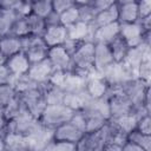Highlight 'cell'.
Masks as SVG:
<instances>
[{
    "instance_id": "obj_34",
    "label": "cell",
    "mask_w": 151,
    "mask_h": 151,
    "mask_svg": "<svg viewBox=\"0 0 151 151\" xmlns=\"http://www.w3.org/2000/svg\"><path fill=\"white\" fill-rule=\"evenodd\" d=\"M127 140L139 145L144 151H151V134H145L137 129L127 133Z\"/></svg>"
},
{
    "instance_id": "obj_21",
    "label": "cell",
    "mask_w": 151,
    "mask_h": 151,
    "mask_svg": "<svg viewBox=\"0 0 151 151\" xmlns=\"http://www.w3.org/2000/svg\"><path fill=\"white\" fill-rule=\"evenodd\" d=\"M4 140H5L6 150H14V151L31 150L29 139L25 134H21V133H18V132H9V131H7Z\"/></svg>"
},
{
    "instance_id": "obj_51",
    "label": "cell",
    "mask_w": 151,
    "mask_h": 151,
    "mask_svg": "<svg viewBox=\"0 0 151 151\" xmlns=\"http://www.w3.org/2000/svg\"><path fill=\"white\" fill-rule=\"evenodd\" d=\"M123 151H144L139 145L134 144L133 142H130V140H126V143L123 145Z\"/></svg>"
},
{
    "instance_id": "obj_56",
    "label": "cell",
    "mask_w": 151,
    "mask_h": 151,
    "mask_svg": "<svg viewBox=\"0 0 151 151\" xmlns=\"http://www.w3.org/2000/svg\"><path fill=\"white\" fill-rule=\"evenodd\" d=\"M32 1H33V0H32Z\"/></svg>"
},
{
    "instance_id": "obj_44",
    "label": "cell",
    "mask_w": 151,
    "mask_h": 151,
    "mask_svg": "<svg viewBox=\"0 0 151 151\" xmlns=\"http://www.w3.org/2000/svg\"><path fill=\"white\" fill-rule=\"evenodd\" d=\"M74 5H76L74 0H52L53 11L58 14H60L61 12H64L65 9H67Z\"/></svg>"
},
{
    "instance_id": "obj_7",
    "label": "cell",
    "mask_w": 151,
    "mask_h": 151,
    "mask_svg": "<svg viewBox=\"0 0 151 151\" xmlns=\"http://www.w3.org/2000/svg\"><path fill=\"white\" fill-rule=\"evenodd\" d=\"M21 103L24 104L25 109L35 118H40L42 111L45 110L47 103L45 100V97L41 92V90L38 87L31 88L28 91H25L22 93L18 94Z\"/></svg>"
},
{
    "instance_id": "obj_31",
    "label": "cell",
    "mask_w": 151,
    "mask_h": 151,
    "mask_svg": "<svg viewBox=\"0 0 151 151\" xmlns=\"http://www.w3.org/2000/svg\"><path fill=\"white\" fill-rule=\"evenodd\" d=\"M11 84H12V86L14 87V90L17 91L18 94L39 86L35 81H33V80L27 76V73H26V74H20V76H13V78H12V80H11Z\"/></svg>"
},
{
    "instance_id": "obj_49",
    "label": "cell",
    "mask_w": 151,
    "mask_h": 151,
    "mask_svg": "<svg viewBox=\"0 0 151 151\" xmlns=\"http://www.w3.org/2000/svg\"><path fill=\"white\" fill-rule=\"evenodd\" d=\"M7 126H8V120L4 116V113L0 110V137H5L7 133Z\"/></svg>"
},
{
    "instance_id": "obj_14",
    "label": "cell",
    "mask_w": 151,
    "mask_h": 151,
    "mask_svg": "<svg viewBox=\"0 0 151 151\" xmlns=\"http://www.w3.org/2000/svg\"><path fill=\"white\" fill-rule=\"evenodd\" d=\"M109 88V83L106 79L98 72H92L86 78L85 90L91 98H101L106 96Z\"/></svg>"
},
{
    "instance_id": "obj_20",
    "label": "cell",
    "mask_w": 151,
    "mask_h": 151,
    "mask_svg": "<svg viewBox=\"0 0 151 151\" xmlns=\"http://www.w3.org/2000/svg\"><path fill=\"white\" fill-rule=\"evenodd\" d=\"M90 98L91 97L88 96L86 90H81L77 92H65L63 104H65L67 107H70L73 111H81Z\"/></svg>"
},
{
    "instance_id": "obj_22",
    "label": "cell",
    "mask_w": 151,
    "mask_h": 151,
    "mask_svg": "<svg viewBox=\"0 0 151 151\" xmlns=\"http://www.w3.org/2000/svg\"><path fill=\"white\" fill-rule=\"evenodd\" d=\"M39 88L41 90L47 104H63L65 91L63 88H60L59 86L52 84L48 80L44 84H40Z\"/></svg>"
},
{
    "instance_id": "obj_17",
    "label": "cell",
    "mask_w": 151,
    "mask_h": 151,
    "mask_svg": "<svg viewBox=\"0 0 151 151\" xmlns=\"http://www.w3.org/2000/svg\"><path fill=\"white\" fill-rule=\"evenodd\" d=\"M42 39L48 47L63 45L67 39V28L61 24L46 26Z\"/></svg>"
},
{
    "instance_id": "obj_28",
    "label": "cell",
    "mask_w": 151,
    "mask_h": 151,
    "mask_svg": "<svg viewBox=\"0 0 151 151\" xmlns=\"http://www.w3.org/2000/svg\"><path fill=\"white\" fill-rule=\"evenodd\" d=\"M110 50H111V53H112V57H113V60L116 63H120L124 60V58L126 57L130 47L129 45L125 42V40L120 37V35H117L110 44Z\"/></svg>"
},
{
    "instance_id": "obj_37",
    "label": "cell",
    "mask_w": 151,
    "mask_h": 151,
    "mask_svg": "<svg viewBox=\"0 0 151 151\" xmlns=\"http://www.w3.org/2000/svg\"><path fill=\"white\" fill-rule=\"evenodd\" d=\"M45 150H52V151H74L77 150V144L66 142V140H57L52 139L45 147Z\"/></svg>"
},
{
    "instance_id": "obj_1",
    "label": "cell",
    "mask_w": 151,
    "mask_h": 151,
    "mask_svg": "<svg viewBox=\"0 0 151 151\" xmlns=\"http://www.w3.org/2000/svg\"><path fill=\"white\" fill-rule=\"evenodd\" d=\"M72 70L74 73L87 78L94 72V42L83 41L78 48L72 53Z\"/></svg>"
},
{
    "instance_id": "obj_9",
    "label": "cell",
    "mask_w": 151,
    "mask_h": 151,
    "mask_svg": "<svg viewBox=\"0 0 151 151\" xmlns=\"http://www.w3.org/2000/svg\"><path fill=\"white\" fill-rule=\"evenodd\" d=\"M47 58L51 61L54 70H58V71H71L72 70L71 54L63 45L48 47Z\"/></svg>"
},
{
    "instance_id": "obj_57",
    "label": "cell",
    "mask_w": 151,
    "mask_h": 151,
    "mask_svg": "<svg viewBox=\"0 0 151 151\" xmlns=\"http://www.w3.org/2000/svg\"><path fill=\"white\" fill-rule=\"evenodd\" d=\"M0 38H1V37H0Z\"/></svg>"
},
{
    "instance_id": "obj_26",
    "label": "cell",
    "mask_w": 151,
    "mask_h": 151,
    "mask_svg": "<svg viewBox=\"0 0 151 151\" xmlns=\"http://www.w3.org/2000/svg\"><path fill=\"white\" fill-rule=\"evenodd\" d=\"M0 50L6 58L21 51V38L7 34L0 38Z\"/></svg>"
},
{
    "instance_id": "obj_45",
    "label": "cell",
    "mask_w": 151,
    "mask_h": 151,
    "mask_svg": "<svg viewBox=\"0 0 151 151\" xmlns=\"http://www.w3.org/2000/svg\"><path fill=\"white\" fill-rule=\"evenodd\" d=\"M137 6L139 19L151 15V0H137Z\"/></svg>"
},
{
    "instance_id": "obj_4",
    "label": "cell",
    "mask_w": 151,
    "mask_h": 151,
    "mask_svg": "<svg viewBox=\"0 0 151 151\" xmlns=\"http://www.w3.org/2000/svg\"><path fill=\"white\" fill-rule=\"evenodd\" d=\"M110 137V125L107 123L97 131L85 133L77 143V150L79 151H101L104 150Z\"/></svg>"
},
{
    "instance_id": "obj_42",
    "label": "cell",
    "mask_w": 151,
    "mask_h": 151,
    "mask_svg": "<svg viewBox=\"0 0 151 151\" xmlns=\"http://www.w3.org/2000/svg\"><path fill=\"white\" fill-rule=\"evenodd\" d=\"M18 18H26L32 13V1L31 0H22L15 8H14Z\"/></svg>"
},
{
    "instance_id": "obj_24",
    "label": "cell",
    "mask_w": 151,
    "mask_h": 151,
    "mask_svg": "<svg viewBox=\"0 0 151 151\" xmlns=\"http://www.w3.org/2000/svg\"><path fill=\"white\" fill-rule=\"evenodd\" d=\"M138 6L137 1L126 2V4H118V22H134L138 21Z\"/></svg>"
},
{
    "instance_id": "obj_54",
    "label": "cell",
    "mask_w": 151,
    "mask_h": 151,
    "mask_svg": "<svg viewBox=\"0 0 151 151\" xmlns=\"http://www.w3.org/2000/svg\"><path fill=\"white\" fill-rule=\"evenodd\" d=\"M5 137H0V151L1 150H6V146H5V140H4Z\"/></svg>"
},
{
    "instance_id": "obj_8",
    "label": "cell",
    "mask_w": 151,
    "mask_h": 151,
    "mask_svg": "<svg viewBox=\"0 0 151 151\" xmlns=\"http://www.w3.org/2000/svg\"><path fill=\"white\" fill-rule=\"evenodd\" d=\"M145 32L139 21L119 24V35L125 40L129 47H136L140 45L144 40Z\"/></svg>"
},
{
    "instance_id": "obj_55",
    "label": "cell",
    "mask_w": 151,
    "mask_h": 151,
    "mask_svg": "<svg viewBox=\"0 0 151 151\" xmlns=\"http://www.w3.org/2000/svg\"><path fill=\"white\" fill-rule=\"evenodd\" d=\"M117 4H126V2H132V1H137V0H116Z\"/></svg>"
},
{
    "instance_id": "obj_25",
    "label": "cell",
    "mask_w": 151,
    "mask_h": 151,
    "mask_svg": "<svg viewBox=\"0 0 151 151\" xmlns=\"http://www.w3.org/2000/svg\"><path fill=\"white\" fill-rule=\"evenodd\" d=\"M116 21H118V4L117 2L113 4L112 6H110L109 8L98 12L91 25L93 26V28H96L99 26L116 22Z\"/></svg>"
},
{
    "instance_id": "obj_29",
    "label": "cell",
    "mask_w": 151,
    "mask_h": 151,
    "mask_svg": "<svg viewBox=\"0 0 151 151\" xmlns=\"http://www.w3.org/2000/svg\"><path fill=\"white\" fill-rule=\"evenodd\" d=\"M17 19H18V15L14 9L0 8V37L7 35L11 33V29Z\"/></svg>"
},
{
    "instance_id": "obj_47",
    "label": "cell",
    "mask_w": 151,
    "mask_h": 151,
    "mask_svg": "<svg viewBox=\"0 0 151 151\" xmlns=\"http://www.w3.org/2000/svg\"><path fill=\"white\" fill-rule=\"evenodd\" d=\"M13 78V74L6 66V64L0 65V85L2 84H11V80Z\"/></svg>"
},
{
    "instance_id": "obj_19",
    "label": "cell",
    "mask_w": 151,
    "mask_h": 151,
    "mask_svg": "<svg viewBox=\"0 0 151 151\" xmlns=\"http://www.w3.org/2000/svg\"><path fill=\"white\" fill-rule=\"evenodd\" d=\"M67 28V38L78 40V41H92L93 26L83 21H77Z\"/></svg>"
},
{
    "instance_id": "obj_32",
    "label": "cell",
    "mask_w": 151,
    "mask_h": 151,
    "mask_svg": "<svg viewBox=\"0 0 151 151\" xmlns=\"http://www.w3.org/2000/svg\"><path fill=\"white\" fill-rule=\"evenodd\" d=\"M84 114H85V133L97 131L98 129L104 126L109 120V119L104 118L103 116L91 113V112H84Z\"/></svg>"
},
{
    "instance_id": "obj_3",
    "label": "cell",
    "mask_w": 151,
    "mask_h": 151,
    "mask_svg": "<svg viewBox=\"0 0 151 151\" xmlns=\"http://www.w3.org/2000/svg\"><path fill=\"white\" fill-rule=\"evenodd\" d=\"M73 112L65 104H47L39 120L44 126L54 130L57 126L70 120Z\"/></svg>"
},
{
    "instance_id": "obj_30",
    "label": "cell",
    "mask_w": 151,
    "mask_h": 151,
    "mask_svg": "<svg viewBox=\"0 0 151 151\" xmlns=\"http://www.w3.org/2000/svg\"><path fill=\"white\" fill-rule=\"evenodd\" d=\"M26 21H27L28 32L31 35L42 37V34L46 29V21L44 18H40V17L31 13L28 17H26Z\"/></svg>"
},
{
    "instance_id": "obj_53",
    "label": "cell",
    "mask_w": 151,
    "mask_h": 151,
    "mask_svg": "<svg viewBox=\"0 0 151 151\" xmlns=\"http://www.w3.org/2000/svg\"><path fill=\"white\" fill-rule=\"evenodd\" d=\"M6 57H5V54L1 52V50H0V65H4L5 63H6Z\"/></svg>"
},
{
    "instance_id": "obj_40",
    "label": "cell",
    "mask_w": 151,
    "mask_h": 151,
    "mask_svg": "<svg viewBox=\"0 0 151 151\" xmlns=\"http://www.w3.org/2000/svg\"><path fill=\"white\" fill-rule=\"evenodd\" d=\"M78 9H79V21H83V22H86V24H92L93 22L97 12L94 11V8L91 5L78 6Z\"/></svg>"
},
{
    "instance_id": "obj_13",
    "label": "cell",
    "mask_w": 151,
    "mask_h": 151,
    "mask_svg": "<svg viewBox=\"0 0 151 151\" xmlns=\"http://www.w3.org/2000/svg\"><path fill=\"white\" fill-rule=\"evenodd\" d=\"M109 100V109H110V116L111 118H117L127 113H131L134 111V106L132 101L124 94H114L107 98Z\"/></svg>"
},
{
    "instance_id": "obj_43",
    "label": "cell",
    "mask_w": 151,
    "mask_h": 151,
    "mask_svg": "<svg viewBox=\"0 0 151 151\" xmlns=\"http://www.w3.org/2000/svg\"><path fill=\"white\" fill-rule=\"evenodd\" d=\"M136 129L138 131H140L142 133L151 134V118H150V114H145V116L140 117L138 123H137Z\"/></svg>"
},
{
    "instance_id": "obj_18",
    "label": "cell",
    "mask_w": 151,
    "mask_h": 151,
    "mask_svg": "<svg viewBox=\"0 0 151 151\" xmlns=\"http://www.w3.org/2000/svg\"><path fill=\"white\" fill-rule=\"evenodd\" d=\"M6 66L11 71L13 76H20V74H26L28 72V68L31 66V63L25 54L24 51H20L6 59Z\"/></svg>"
},
{
    "instance_id": "obj_6",
    "label": "cell",
    "mask_w": 151,
    "mask_h": 151,
    "mask_svg": "<svg viewBox=\"0 0 151 151\" xmlns=\"http://www.w3.org/2000/svg\"><path fill=\"white\" fill-rule=\"evenodd\" d=\"M40 124H41L40 120L38 118L33 117L24 107L18 116H15L13 119L8 120L7 131L18 132V133H21L25 136H29L40 126Z\"/></svg>"
},
{
    "instance_id": "obj_16",
    "label": "cell",
    "mask_w": 151,
    "mask_h": 151,
    "mask_svg": "<svg viewBox=\"0 0 151 151\" xmlns=\"http://www.w3.org/2000/svg\"><path fill=\"white\" fill-rule=\"evenodd\" d=\"M117 35H119V22L118 21L96 27L92 33V41L94 44L109 45Z\"/></svg>"
},
{
    "instance_id": "obj_50",
    "label": "cell",
    "mask_w": 151,
    "mask_h": 151,
    "mask_svg": "<svg viewBox=\"0 0 151 151\" xmlns=\"http://www.w3.org/2000/svg\"><path fill=\"white\" fill-rule=\"evenodd\" d=\"M46 21V26H50V25H58V24H61L60 22V18H59V14L55 13L54 11L45 19Z\"/></svg>"
},
{
    "instance_id": "obj_5",
    "label": "cell",
    "mask_w": 151,
    "mask_h": 151,
    "mask_svg": "<svg viewBox=\"0 0 151 151\" xmlns=\"http://www.w3.org/2000/svg\"><path fill=\"white\" fill-rule=\"evenodd\" d=\"M21 51L25 52L29 63H35L47 58L48 46L44 41L42 37L26 35L21 38Z\"/></svg>"
},
{
    "instance_id": "obj_11",
    "label": "cell",
    "mask_w": 151,
    "mask_h": 151,
    "mask_svg": "<svg viewBox=\"0 0 151 151\" xmlns=\"http://www.w3.org/2000/svg\"><path fill=\"white\" fill-rule=\"evenodd\" d=\"M53 72H54V68H53L51 61L48 60V58H45L42 60L32 63L28 68L27 76L33 81H35L38 85H40V84L48 81L51 76L53 74Z\"/></svg>"
},
{
    "instance_id": "obj_27",
    "label": "cell",
    "mask_w": 151,
    "mask_h": 151,
    "mask_svg": "<svg viewBox=\"0 0 151 151\" xmlns=\"http://www.w3.org/2000/svg\"><path fill=\"white\" fill-rule=\"evenodd\" d=\"M139 116L133 111L131 113L117 117V118H110V120L122 131H124L125 133H130L132 130H134L137 127V123L139 120Z\"/></svg>"
},
{
    "instance_id": "obj_23",
    "label": "cell",
    "mask_w": 151,
    "mask_h": 151,
    "mask_svg": "<svg viewBox=\"0 0 151 151\" xmlns=\"http://www.w3.org/2000/svg\"><path fill=\"white\" fill-rule=\"evenodd\" d=\"M84 112H91L99 116H103L106 119H110V109H109V100L106 97L101 98H90L86 103L85 107L81 110Z\"/></svg>"
},
{
    "instance_id": "obj_35",
    "label": "cell",
    "mask_w": 151,
    "mask_h": 151,
    "mask_svg": "<svg viewBox=\"0 0 151 151\" xmlns=\"http://www.w3.org/2000/svg\"><path fill=\"white\" fill-rule=\"evenodd\" d=\"M52 12H53L52 0H33L32 1V13L33 14L46 19Z\"/></svg>"
},
{
    "instance_id": "obj_36",
    "label": "cell",
    "mask_w": 151,
    "mask_h": 151,
    "mask_svg": "<svg viewBox=\"0 0 151 151\" xmlns=\"http://www.w3.org/2000/svg\"><path fill=\"white\" fill-rule=\"evenodd\" d=\"M59 18H60L61 25H64L65 27L72 26L73 24L79 21V9H78V6L74 5V6L65 9L64 12H61L59 14Z\"/></svg>"
},
{
    "instance_id": "obj_12",
    "label": "cell",
    "mask_w": 151,
    "mask_h": 151,
    "mask_svg": "<svg viewBox=\"0 0 151 151\" xmlns=\"http://www.w3.org/2000/svg\"><path fill=\"white\" fill-rule=\"evenodd\" d=\"M85 134L83 130H80L78 126H76L71 120H67L63 123L61 125L57 126L53 130V139L57 140H66L71 143H78L81 137Z\"/></svg>"
},
{
    "instance_id": "obj_38",
    "label": "cell",
    "mask_w": 151,
    "mask_h": 151,
    "mask_svg": "<svg viewBox=\"0 0 151 151\" xmlns=\"http://www.w3.org/2000/svg\"><path fill=\"white\" fill-rule=\"evenodd\" d=\"M17 91L12 86V84H2L0 85V109L5 106L9 100H12L17 96Z\"/></svg>"
},
{
    "instance_id": "obj_52",
    "label": "cell",
    "mask_w": 151,
    "mask_h": 151,
    "mask_svg": "<svg viewBox=\"0 0 151 151\" xmlns=\"http://www.w3.org/2000/svg\"><path fill=\"white\" fill-rule=\"evenodd\" d=\"M76 1V5L78 6H81V5H90L92 2V0H74Z\"/></svg>"
},
{
    "instance_id": "obj_48",
    "label": "cell",
    "mask_w": 151,
    "mask_h": 151,
    "mask_svg": "<svg viewBox=\"0 0 151 151\" xmlns=\"http://www.w3.org/2000/svg\"><path fill=\"white\" fill-rule=\"evenodd\" d=\"M22 0H0V8L4 9H14Z\"/></svg>"
},
{
    "instance_id": "obj_15",
    "label": "cell",
    "mask_w": 151,
    "mask_h": 151,
    "mask_svg": "<svg viewBox=\"0 0 151 151\" xmlns=\"http://www.w3.org/2000/svg\"><path fill=\"white\" fill-rule=\"evenodd\" d=\"M113 63L114 60L110 46L106 44H94V71L101 73Z\"/></svg>"
},
{
    "instance_id": "obj_10",
    "label": "cell",
    "mask_w": 151,
    "mask_h": 151,
    "mask_svg": "<svg viewBox=\"0 0 151 151\" xmlns=\"http://www.w3.org/2000/svg\"><path fill=\"white\" fill-rule=\"evenodd\" d=\"M100 74L106 79L109 85L110 84H125L127 80L136 78V76L124 65L123 61L120 63L114 61Z\"/></svg>"
},
{
    "instance_id": "obj_39",
    "label": "cell",
    "mask_w": 151,
    "mask_h": 151,
    "mask_svg": "<svg viewBox=\"0 0 151 151\" xmlns=\"http://www.w3.org/2000/svg\"><path fill=\"white\" fill-rule=\"evenodd\" d=\"M9 34L15 35V37H19V38L29 35L26 18H18V19L15 20V22H14V25H13V27H12Z\"/></svg>"
},
{
    "instance_id": "obj_2",
    "label": "cell",
    "mask_w": 151,
    "mask_h": 151,
    "mask_svg": "<svg viewBox=\"0 0 151 151\" xmlns=\"http://www.w3.org/2000/svg\"><path fill=\"white\" fill-rule=\"evenodd\" d=\"M124 94L132 101L134 109L146 107L150 110V84L139 78H132L124 84Z\"/></svg>"
},
{
    "instance_id": "obj_41",
    "label": "cell",
    "mask_w": 151,
    "mask_h": 151,
    "mask_svg": "<svg viewBox=\"0 0 151 151\" xmlns=\"http://www.w3.org/2000/svg\"><path fill=\"white\" fill-rule=\"evenodd\" d=\"M150 77H151V60L150 58H147L139 64L137 68V78L150 84Z\"/></svg>"
},
{
    "instance_id": "obj_46",
    "label": "cell",
    "mask_w": 151,
    "mask_h": 151,
    "mask_svg": "<svg viewBox=\"0 0 151 151\" xmlns=\"http://www.w3.org/2000/svg\"><path fill=\"white\" fill-rule=\"evenodd\" d=\"M117 1L116 0H92V2L90 4L93 8H94V11L98 13V12H100V11H103V9H106V8H109L110 6H112L113 4H116Z\"/></svg>"
},
{
    "instance_id": "obj_33",
    "label": "cell",
    "mask_w": 151,
    "mask_h": 151,
    "mask_svg": "<svg viewBox=\"0 0 151 151\" xmlns=\"http://www.w3.org/2000/svg\"><path fill=\"white\" fill-rule=\"evenodd\" d=\"M24 107H25L24 104L21 103L19 96L17 94L12 100H9V101H8L5 106H2L0 110H1V112L4 113V116L7 118V120H11V119H13L15 116H18V114L20 113V111H21Z\"/></svg>"
}]
</instances>
